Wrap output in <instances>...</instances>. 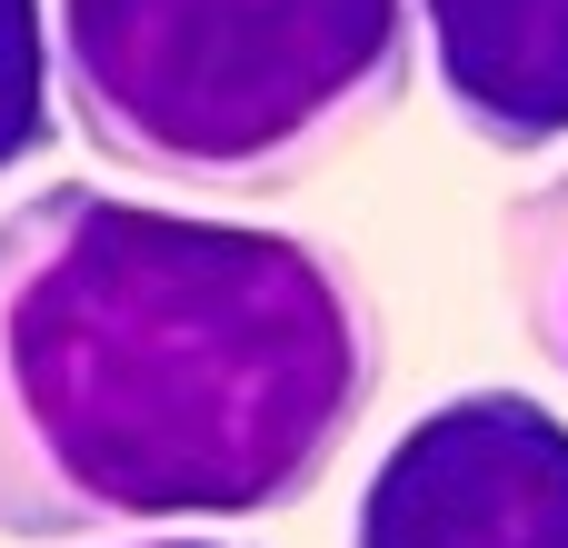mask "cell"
Here are the masks:
<instances>
[{
	"label": "cell",
	"instance_id": "1",
	"mask_svg": "<svg viewBox=\"0 0 568 548\" xmlns=\"http://www.w3.org/2000/svg\"><path fill=\"white\" fill-rule=\"evenodd\" d=\"M379 379V290L320 230L100 180L0 210V539L290 519Z\"/></svg>",
	"mask_w": 568,
	"mask_h": 548
},
{
	"label": "cell",
	"instance_id": "2",
	"mask_svg": "<svg viewBox=\"0 0 568 548\" xmlns=\"http://www.w3.org/2000/svg\"><path fill=\"white\" fill-rule=\"evenodd\" d=\"M409 0H50L70 130L190 200H280L409 90Z\"/></svg>",
	"mask_w": 568,
	"mask_h": 548
},
{
	"label": "cell",
	"instance_id": "3",
	"mask_svg": "<svg viewBox=\"0 0 568 548\" xmlns=\"http://www.w3.org/2000/svg\"><path fill=\"white\" fill-rule=\"evenodd\" d=\"M349 548H568V419L539 389H449L369 459Z\"/></svg>",
	"mask_w": 568,
	"mask_h": 548
},
{
	"label": "cell",
	"instance_id": "4",
	"mask_svg": "<svg viewBox=\"0 0 568 548\" xmlns=\"http://www.w3.org/2000/svg\"><path fill=\"white\" fill-rule=\"evenodd\" d=\"M409 30L479 150H568V0H409Z\"/></svg>",
	"mask_w": 568,
	"mask_h": 548
},
{
	"label": "cell",
	"instance_id": "5",
	"mask_svg": "<svg viewBox=\"0 0 568 548\" xmlns=\"http://www.w3.org/2000/svg\"><path fill=\"white\" fill-rule=\"evenodd\" d=\"M499 260H509V300H519L529 349H539V359L568 379V170L509 200Z\"/></svg>",
	"mask_w": 568,
	"mask_h": 548
},
{
	"label": "cell",
	"instance_id": "6",
	"mask_svg": "<svg viewBox=\"0 0 568 548\" xmlns=\"http://www.w3.org/2000/svg\"><path fill=\"white\" fill-rule=\"evenodd\" d=\"M50 90H60L50 80V0H0V180L60 140Z\"/></svg>",
	"mask_w": 568,
	"mask_h": 548
},
{
	"label": "cell",
	"instance_id": "7",
	"mask_svg": "<svg viewBox=\"0 0 568 548\" xmlns=\"http://www.w3.org/2000/svg\"><path fill=\"white\" fill-rule=\"evenodd\" d=\"M110 548H250V539H110Z\"/></svg>",
	"mask_w": 568,
	"mask_h": 548
}]
</instances>
